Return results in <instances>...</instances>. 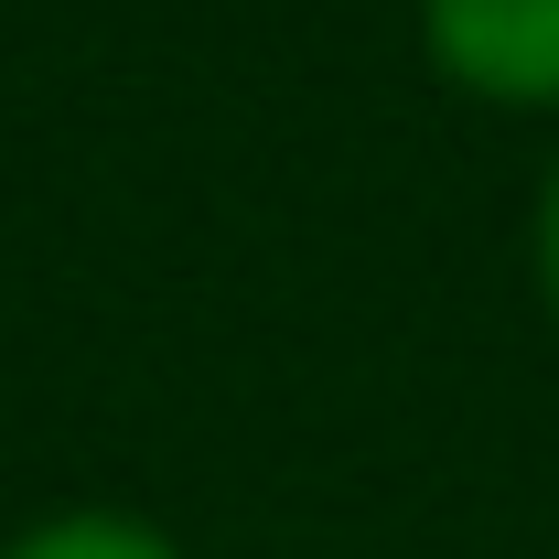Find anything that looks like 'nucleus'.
I'll list each match as a JSON object with an SVG mask.
<instances>
[{"instance_id": "f257e3e1", "label": "nucleus", "mask_w": 559, "mask_h": 559, "mask_svg": "<svg viewBox=\"0 0 559 559\" xmlns=\"http://www.w3.org/2000/svg\"><path fill=\"white\" fill-rule=\"evenodd\" d=\"M430 44L485 97H559V0H430Z\"/></svg>"}, {"instance_id": "f03ea898", "label": "nucleus", "mask_w": 559, "mask_h": 559, "mask_svg": "<svg viewBox=\"0 0 559 559\" xmlns=\"http://www.w3.org/2000/svg\"><path fill=\"white\" fill-rule=\"evenodd\" d=\"M11 559H173V549L119 527V516H75V527H44L33 549H11Z\"/></svg>"}, {"instance_id": "7ed1b4c3", "label": "nucleus", "mask_w": 559, "mask_h": 559, "mask_svg": "<svg viewBox=\"0 0 559 559\" xmlns=\"http://www.w3.org/2000/svg\"><path fill=\"white\" fill-rule=\"evenodd\" d=\"M538 259H549V301H559V183H549V226H538Z\"/></svg>"}]
</instances>
